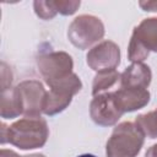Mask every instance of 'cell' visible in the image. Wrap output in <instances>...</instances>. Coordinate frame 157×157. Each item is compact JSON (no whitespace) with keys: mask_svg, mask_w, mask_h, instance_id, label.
Masks as SVG:
<instances>
[{"mask_svg":"<svg viewBox=\"0 0 157 157\" xmlns=\"http://www.w3.org/2000/svg\"><path fill=\"white\" fill-rule=\"evenodd\" d=\"M49 137V128L42 117H25L10 126L1 123V144H11L20 150L43 147Z\"/></svg>","mask_w":157,"mask_h":157,"instance_id":"cell-1","label":"cell"},{"mask_svg":"<svg viewBox=\"0 0 157 157\" xmlns=\"http://www.w3.org/2000/svg\"><path fill=\"white\" fill-rule=\"evenodd\" d=\"M145 135L135 123L118 124L105 144L107 157H136L145 142Z\"/></svg>","mask_w":157,"mask_h":157,"instance_id":"cell-2","label":"cell"},{"mask_svg":"<svg viewBox=\"0 0 157 157\" xmlns=\"http://www.w3.org/2000/svg\"><path fill=\"white\" fill-rule=\"evenodd\" d=\"M151 52L157 53V17L145 18L134 28L128 45V59L131 63H142Z\"/></svg>","mask_w":157,"mask_h":157,"instance_id":"cell-3","label":"cell"},{"mask_svg":"<svg viewBox=\"0 0 157 157\" xmlns=\"http://www.w3.org/2000/svg\"><path fill=\"white\" fill-rule=\"evenodd\" d=\"M104 32V25L101 18L93 15H80L70 23L67 38L74 47L83 50L101 40Z\"/></svg>","mask_w":157,"mask_h":157,"instance_id":"cell-4","label":"cell"},{"mask_svg":"<svg viewBox=\"0 0 157 157\" xmlns=\"http://www.w3.org/2000/svg\"><path fill=\"white\" fill-rule=\"evenodd\" d=\"M81 88L82 82L75 72L50 86L47 92L43 114L52 117L65 110L70 105L72 97L77 94Z\"/></svg>","mask_w":157,"mask_h":157,"instance_id":"cell-5","label":"cell"},{"mask_svg":"<svg viewBox=\"0 0 157 157\" xmlns=\"http://www.w3.org/2000/svg\"><path fill=\"white\" fill-rule=\"evenodd\" d=\"M37 67L44 82L50 87L74 72V61L66 52H45L37 56Z\"/></svg>","mask_w":157,"mask_h":157,"instance_id":"cell-6","label":"cell"},{"mask_svg":"<svg viewBox=\"0 0 157 157\" xmlns=\"http://www.w3.org/2000/svg\"><path fill=\"white\" fill-rule=\"evenodd\" d=\"M16 87L22 114L25 117H40L44 109L47 92L43 83L37 80H25Z\"/></svg>","mask_w":157,"mask_h":157,"instance_id":"cell-7","label":"cell"},{"mask_svg":"<svg viewBox=\"0 0 157 157\" xmlns=\"http://www.w3.org/2000/svg\"><path fill=\"white\" fill-rule=\"evenodd\" d=\"M124 113L114 97V92H105L93 96L90 103V117L99 126H113Z\"/></svg>","mask_w":157,"mask_h":157,"instance_id":"cell-8","label":"cell"},{"mask_svg":"<svg viewBox=\"0 0 157 157\" xmlns=\"http://www.w3.org/2000/svg\"><path fill=\"white\" fill-rule=\"evenodd\" d=\"M86 63L96 72L115 70L120 64V48L112 40H102L88 50Z\"/></svg>","mask_w":157,"mask_h":157,"instance_id":"cell-9","label":"cell"},{"mask_svg":"<svg viewBox=\"0 0 157 157\" xmlns=\"http://www.w3.org/2000/svg\"><path fill=\"white\" fill-rule=\"evenodd\" d=\"M114 97L118 102L123 113L134 112L144 108L150 102V92L144 88H131V87H120L114 91Z\"/></svg>","mask_w":157,"mask_h":157,"instance_id":"cell-10","label":"cell"},{"mask_svg":"<svg viewBox=\"0 0 157 157\" xmlns=\"http://www.w3.org/2000/svg\"><path fill=\"white\" fill-rule=\"evenodd\" d=\"M152 80V71L144 63H132L120 74V87L147 90Z\"/></svg>","mask_w":157,"mask_h":157,"instance_id":"cell-11","label":"cell"},{"mask_svg":"<svg viewBox=\"0 0 157 157\" xmlns=\"http://www.w3.org/2000/svg\"><path fill=\"white\" fill-rule=\"evenodd\" d=\"M22 114L18 94L16 87H11L4 92H1V102H0V115L4 119H13Z\"/></svg>","mask_w":157,"mask_h":157,"instance_id":"cell-12","label":"cell"},{"mask_svg":"<svg viewBox=\"0 0 157 157\" xmlns=\"http://www.w3.org/2000/svg\"><path fill=\"white\" fill-rule=\"evenodd\" d=\"M118 81H120V74L117 70L97 72L92 82V94L97 96L103 93L105 90L114 86Z\"/></svg>","mask_w":157,"mask_h":157,"instance_id":"cell-13","label":"cell"},{"mask_svg":"<svg viewBox=\"0 0 157 157\" xmlns=\"http://www.w3.org/2000/svg\"><path fill=\"white\" fill-rule=\"evenodd\" d=\"M135 124L148 139L157 137V108L152 112L140 114L135 119Z\"/></svg>","mask_w":157,"mask_h":157,"instance_id":"cell-14","label":"cell"},{"mask_svg":"<svg viewBox=\"0 0 157 157\" xmlns=\"http://www.w3.org/2000/svg\"><path fill=\"white\" fill-rule=\"evenodd\" d=\"M36 15L42 20H52L58 13L54 0H36L33 2Z\"/></svg>","mask_w":157,"mask_h":157,"instance_id":"cell-15","label":"cell"},{"mask_svg":"<svg viewBox=\"0 0 157 157\" xmlns=\"http://www.w3.org/2000/svg\"><path fill=\"white\" fill-rule=\"evenodd\" d=\"M54 5L59 13L64 16H70L76 12V10L81 5V1L80 0H54Z\"/></svg>","mask_w":157,"mask_h":157,"instance_id":"cell-16","label":"cell"},{"mask_svg":"<svg viewBox=\"0 0 157 157\" xmlns=\"http://www.w3.org/2000/svg\"><path fill=\"white\" fill-rule=\"evenodd\" d=\"M12 77L13 75H12L11 67L5 61H2L1 63V92L11 88V83L13 80Z\"/></svg>","mask_w":157,"mask_h":157,"instance_id":"cell-17","label":"cell"},{"mask_svg":"<svg viewBox=\"0 0 157 157\" xmlns=\"http://www.w3.org/2000/svg\"><path fill=\"white\" fill-rule=\"evenodd\" d=\"M139 6L147 12H157V1L156 0H141L139 1Z\"/></svg>","mask_w":157,"mask_h":157,"instance_id":"cell-18","label":"cell"},{"mask_svg":"<svg viewBox=\"0 0 157 157\" xmlns=\"http://www.w3.org/2000/svg\"><path fill=\"white\" fill-rule=\"evenodd\" d=\"M0 157H22L20 155H17L15 151L12 150H6V148H2L0 151Z\"/></svg>","mask_w":157,"mask_h":157,"instance_id":"cell-19","label":"cell"},{"mask_svg":"<svg viewBox=\"0 0 157 157\" xmlns=\"http://www.w3.org/2000/svg\"><path fill=\"white\" fill-rule=\"evenodd\" d=\"M145 157H157V144L152 145L145 153Z\"/></svg>","mask_w":157,"mask_h":157,"instance_id":"cell-20","label":"cell"},{"mask_svg":"<svg viewBox=\"0 0 157 157\" xmlns=\"http://www.w3.org/2000/svg\"><path fill=\"white\" fill-rule=\"evenodd\" d=\"M22 157H45V156L42 155V153H32V155H26V156H22Z\"/></svg>","mask_w":157,"mask_h":157,"instance_id":"cell-21","label":"cell"},{"mask_svg":"<svg viewBox=\"0 0 157 157\" xmlns=\"http://www.w3.org/2000/svg\"><path fill=\"white\" fill-rule=\"evenodd\" d=\"M77 157H96L94 155H91V153H85V155H80Z\"/></svg>","mask_w":157,"mask_h":157,"instance_id":"cell-22","label":"cell"}]
</instances>
